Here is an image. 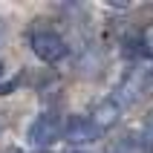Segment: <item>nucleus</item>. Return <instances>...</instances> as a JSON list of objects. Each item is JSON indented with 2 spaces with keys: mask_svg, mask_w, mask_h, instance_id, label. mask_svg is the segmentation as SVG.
Instances as JSON below:
<instances>
[{
  "mask_svg": "<svg viewBox=\"0 0 153 153\" xmlns=\"http://www.w3.org/2000/svg\"><path fill=\"white\" fill-rule=\"evenodd\" d=\"M29 46L43 64H58L61 58H67V41L55 29H32Z\"/></svg>",
  "mask_w": 153,
  "mask_h": 153,
  "instance_id": "1",
  "label": "nucleus"
},
{
  "mask_svg": "<svg viewBox=\"0 0 153 153\" xmlns=\"http://www.w3.org/2000/svg\"><path fill=\"white\" fill-rule=\"evenodd\" d=\"M61 139V119L55 113H41L29 127V142L38 145L41 150H46L49 145H55Z\"/></svg>",
  "mask_w": 153,
  "mask_h": 153,
  "instance_id": "2",
  "label": "nucleus"
},
{
  "mask_svg": "<svg viewBox=\"0 0 153 153\" xmlns=\"http://www.w3.org/2000/svg\"><path fill=\"white\" fill-rule=\"evenodd\" d=\"M61 136L67 139L72 147H81V145H93L101 133L90 124V119H87V116H69L67 124L61 127Z\"/></svg>",
  "mask_w": 153,
  "mask_h": 153,
  "instance_id": "3",
  "label": "nucleus"
},
{
  "mask_svg": "<svg viewBox=\"0 0 153 153\" xmlns=\"http://www.w3.org/2000/svg\"><path fill=\"white\" fill-rule=\"evenodd\" d=\"M93 119H90V124H93L98 133H107L110 127H116V121H119L121 116V107L116 98H101V101L93 104V113H90Z\"/></svg>",
  "mask_w": 153,
  "mask_h": 153,
  "instance_id": "4",
  "label": "nucleus"
},
{
  "mask_svg": "<svg viewBox=\"0 0 153 153\" xmlns=\"http://www.w3.org/2000/svg\"><path fill=\"white\" fill-rule=\"evenodd\" d=\"M119 101L121 104H136L142 95H145V72H139V69H133V72H127L124 75V81L119 84Z\"/></svg>",
  "mask_w": 153,
  "mask_h": 153,
  "instance_id": "5",
  "label": "nucleus"
},
{
  "mask_svg": "<svg viewBox=\"0 0 153 153\" xmlns=\"http://www.w3.org/2000/svg\"><path fill=\"white\" fill-rule=\"evenodd\" d=\"M113 153H145V147H142V142H139V139L124 136L119 145H113Z\"/></svg>",
  "mask_w": 153,
  "mask_h": 153,
  "instance_id": "6",
  "label": "nucleus"
},
{
  "mask_svg": "<svg viewBox=\"0 0 153 153\" xmlns=\"http://www.w3.org/2000/svg\"><path fill=\"white\" fill-rule=\"evenodd\" d=\"M142 147H153V110L145 116V124H142Z\"/></svg>",
  "mask_w": 153,
  "mask_h": 153,
  "instance_id": "7",
  "label": "nucleus"
},
{
  "mask_svg": "<svg viewBox=\"0 0 153 153\" xmlns=\"http://www.w3.org/2000/svg\"><path fill=\"white\" fill-rule=\"evenodd\" d=\"M145 95H153V69L145 72Z\"/></svg>",
  "mask_w": 153,
  "mask_h": 153,
  "instance_id": "8",
  "label": "nucleus"
},
{
  "mask_svg": "<svg viewBox=\"0 0 153 153\" xmlns=\"http://www.w3.org/2000/svg\"><path fill=\"white\" fill-rule=\"evenodd\" d=\"M6 153H20V150H15V147H12V150H6Z\"/></svg>",
  "mask_w": 153,
  "mask_h": 153,
  "instance_id": "9",
  "label": "nucleus"
},
{
  "mask_svg": "<svg viewBox=\"0 0 153 153\" xmlns=\"http://www.w3.org/2000/svg\"><path fill=\"white\" fill-rule=\"evenodd\" d=\"M35 153H49V150H35Z\"/></svg>",
  "mask_w": 153,
  "mask_h": 153,
  "instance_id": "10",
  "label": "nucleus"
},
{
  "mask_svg": "<svg viewBox=\"0 0 153 153\" xmlns=\"http://www.w3.org/2000/svg\"><path fill=\"white\" fill-rule=\"evenodd\" d=\"M0 75H3V64H0Z\"/></svg>",
  "mask_w": 153,
  "mask_h": 153,
  "instance_id": "11",
  "label": "nucleus"
},
{
  "mask_svg": "<svg viewBox=\"0 0 153 153\" xmlns=\"http://www.w3.org/2000/svg\"><path fill=\"white\" fill-rule=\"evenodd\" d=\"M75 153H78V150H75Z\"/></svg>",
  "mask_w": 153,
  "mask_h": 153,
  "instance_id": "12",
  "label": "nucleus"
}]
</instances>
